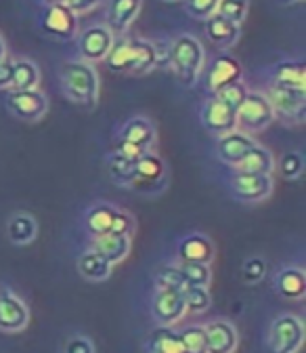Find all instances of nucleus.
I'll use <instances>...</instances> for the list:
<instances>
[{
    "instance_id": "nucleus-14",
    "label": "nucleus",
    "mask_w": 306,
    "mask_h": 353,
    "mask_svg": "<svg viewBox=\"0 0 306 353\" xmlns=\"http://www.w3.org/2000/svg\"><path fill=\"white\" fill-rule=\"evenodd\" d=\"M241 74H243V70L235 57H231L227 53L214 57L206 72V86H208L210 95H216L221 88L241 80Z\"/></svg>"
},
{
    "instance_id": "nucleus-38",
    "label": "nucleus",
    "mask_w": 306,
    "mask_h": 353,
    "mask_svg": "<svg viewBox=\"0 0 306 353\" xmlns=\"http://www.w3.org/2000/svg\"><path fill=\"white\" fill-rule=\"evenodd\" d=\"M267 270H269V265L265 261V256H260V254H254V256H248L241 265V278L245 284H258L265 280L267 276Z\"/></svg>"
},
{
    "instance_id": "nucleus-4",
    "label": "nucleus",
    "mask_w": 306,
    "mask_h": 353,
    "mask_svg": "<svg viewBox=\"0 0 306 353\" xmlns=\"http://www.w3.org/2000/svg\"><path fill=\"white\" fill-rule=\"evenodd\" d=\"M155 141H157V130L153 122L145 116H135L128 122H124L118 135L116 154H120L126 160L137 162L143 154L153 150Z\"/></svg>"
},
{
    "instance_id": "nucleus-5",
    "label": "nucleus",
    "mask_w": 306,
    "mask_h": 353,
    "mask_svg": "<svg viewBox=\"0 0 306 353\" xmlns=\"http://www.w3.org/2000/svg\"><path fill=\"white\" fill-rule=\"evenodd\" d=\"M304 345V322L294 314H283L271 322L267 353H298Z\"/></svg>"
},
{
    "instance_id": "nucleus-8",
    "label": "nucleus",
    "mask_w": 306,
    "mask_h": 353,
    "mask_svg": "<svg viewBox=\"0 0 306 353\" xmlns=\"http://www.w3.org/2000/svg\"><path fill=\"white\" fill-rule=\"evenodd\" d=\"M151 312L160 326H174L187 314L185 294L177 288H157L151 301Z\"/></svg>"
},
{
    "instance_id": "nucleus-18",
    "label": "nucleus",
    "mask_w": 306,
    "mask_h": 353,
    "mask_svg": "<svg viewBox=\"0 0 306 353\" xmlns=\"http://www.w3.org/2000/svg\"><path fill=\"white\" fill-rule=\"evenodd\" d=\"M143 0H109L105 26L113 36H124L141 13Z\"/></svg>"
},
{
    "instance_id": "nucleus-11",
    "label": "nucleus",
    "mask_w": 306,
    "mask_h": 353,
    "mask_svg": "<svg viewBox=\"0 0 306 353\" xmlns=\"http://www.w3.org/2000/svg\"><path fill=\"white\" fill-rule=\"evenodd\" d=\"M273 116L283 120L285 124H302L306 118V95L300 93H289V91H281V88H275L269 84V91L265 93Z\"/></svg>"
},
{
    "instance_id": "nucleus-10",
    "label": "nucleus",
    "mask_w": 306,
    "mask_h": 353,
    "mask_svg": "<svg viewBox=\"0 0 306 353\" xmlns=\"http://www.w3.org/2000/svg\"><path fill=\"white\" fill-rule=\"evenodd\" d=\"M275 190L273 176L267 174H248V172H235L231 179V192L233 198L245 204L267 200Z\"/></svg>"
},
{
    "instance_id": "nucleus-19",
    "label": "nucleus",
    "mask_w": 306,
    "mask_h": 353,
    "mask_svg": "<svg viewBox=\"0 0 306 353\" xmlns=\"http://www.w3.org/2000/svg\"><path fill=\"white\" fill-rule=\"evenodd\" d=\"M271 86L306 95V65L302 61H281L273 70Z\"/></svg>"
},
{
    "instance_id": "nucleus-48",
    "label": "nucleus",
    "mask_w": 306,
    "mask_h": 353,
    "mask_svg": "<svg viewBox=\"0 0 306 353\" xmlns=\"http://www.w3.org/2000/svg\"><path fill=\"white\" fill-rule=\"evenodd\" d=\"M166 3H174V0H166Z\"/></svg>"
},
{
    "instance_id": "nucleus-31",
    "label": "nucleus",
    "mask_w": 306,
    "mask_h": 353,
    "mask_svg": "<svg viewBox=\"0 0 306 353\" xmlns=\"http://www.w3.org/2000/svg\"><path fill=\"white\" fill-rule=\"evenodd\" d=\"M107 174L109 179L116 183V185H122V188H133L135 183V162L133 160H126L122 158L120 154H111L107 158Z\"/></svg>"
},
{
    "instance_id": "nucleus-24",
    "label": "nucleus",
    "mask_w": 306,
    "mask_h": 353,
    "mask_svg": "<svg viewBox=\"0 0 306 353\" xmlns=\"http://www.w3.org/2000/svg\"><path fill=\"white\" fill-rule=\"evenodd\" d=\"M111 270L113 265L93 248L78 256V274L89 282H105L111 276Z\"/></svg>"
},
{
    "instance_id": "nucleus-17",
    "label": "nucleus",
    "mask_w": 306,
    "mask_h": 353,
    "mask_svg": "<svg viewBox=\"0 0 306 353\" xmlns=\"http://www.w3.org/2000/svg\"><path fill=\"white\" fill-rule=\"evenodd\" d=\"M256 145H258V141L252 135H248V132L231 130V132H227V135L218 137V141H216V156L221 158L225 164L235 168Z\"/></svg>"
},
{
    "instance_id": "nucleus-45",
    "label": "nucleus",
    "mask_w": 306,
    "mask_h": 353,
    "mask_svg": "<svg viewBox=\"0 0 306 353\" xmlns=\"http://www.w3.org/2000/svg\"><path fill=\"white\" fill-rule=\"evenodd\" d=\"M5 57H7V44H5L3 36H0V61H3Z\"/></svg>"
},
{
    "instance_id": "nucleus-40",
    "label": "nucleus",
    "mask_w": 306,
    "mask_h": 353,
    "mask_svg": "<svg viewBox=\"0 0 306 353\" xmlns=\"http://www.w3.org/2000/svg\"><path fill=\"white\" fill-rule=\"evenodd\" d=\"M135 230H137V221H135V216L130 214V212H126V210L116 208V214H113V221H111V230H109V234L124 236V238H130V240H133Z\"/></svg>"
},
{
    "instance_id": "nucleus-30",
    "label": "nucleus",
    "mask_w": 306,
    "mask_h": 353,
    "mask_svg": "<svg viewBox=\"0 0 306 353\" xmlns=\"http://www.w3.org/2000/svg\"><path fill=\"white\" fill-rule=\"evenodd\" d=\"M113 214H116V206L105 204V202L95 204L93 208H89V212H86V230L91 232L93 238H99L103 234H109Z\"/></svg>"
},
{
    "instance_id": "nucleus-6",
    "label": "nucleus",
    "mask_w": 306,
    "mask_h": 353,
    "mask_svg": "<svg viewBox=\"0 0 306 353\" xmlns=\"http://www.w3.org/2000/svg\"><path fill=\"white\" fill-rule=\"evenodd\" d=\"M275 116L271 110V103L265 93L260 91H250L243 103L237 110V130L248 132V135H256L269 128L273 124Z\"/></svg>"
},
{
    "instance_id": "nucleus-33",
    "label": "nucleus",
    "mask_w": 306,
    "mask_h": 353,
    "mask_svg": "<svg viewBox=\"0 0 306 353\" xmlns=\"http://www.w3.org/2000/svg\"><path fill=\"white\" fill-rule=\"evenodd\" d=\"M248 9H250V0H218L214 15L223 17L235 26H241L248 17Z\"/></svg>"
},
{
    "instance_id": "nucleus-46",
    "label": "nucleus",
    "mask_w": 306,
    "mask_h": 353,
    "mask_svg": "<svg viewBox=\"0 0 306 353\" xmlns=\"http://www.w3.org/2000/svg\"><path fill=\"white\" fill-rule=\"evenodd\" d=\"M47 7H53V5H65V0H42Z\"/></svg>"
},
{
    "instance_id": "nucleus-3",
    "label": "nucleus",
    "mask_w": 306,
    "mask_h": 353,
    "mask_svg": "<svg viewBox=\"0 0 306 353\" xmlns=\"http://www.w3.org/2000/svg\"><path fill=\"white\" fill-rule=\"evenodd\" d=\"M168 68L174 72L179 82L193 86L199 80L204 68V47L191 34H181L170 42L168 49Z\"/></svg>"
},
{
    "instance_id": "nucleus-16",
    "label": "nucleus",
    "mask_w": 306,
    "mask_h": 353,
    "mask_svg": "<svg viewBox=\"0 0 306 353\" xmlns=\"http://www.w3.org/2000/svg\"><path fill=\"white\" fill-rule=\"evenodd\" d=\"M157 183L162 188L166 185V164L151 150L135 162V183H133V188L143 190V192H147V190L157 192Z\"/></svg>"
},
{
    "instance_id": "nucleus-36",
    "label": "nucleus",
    "mask_w": 306,
    "mask_h": 353,
    "mask_svg": "<svg viewBox=\"0 0 306 353\" xmlns=\"http://www.w3.org/2000/svg\"><path fill=\"white\" fill-rule=\"evenodd\" d=\"M248 93H250L248 84H245L243 80H237V82H233V84L221 88V91H218L214 97H216L218 101H221V103H225L227 108H231L233 112H237L239 105L243 103V99L248 97Z\"/></svg>"
},
{
    "instance_id": "nucleus-41",
    "label": "nucleus",
    "mask_w": 306,
    "mask_h": 353,
    "mask_svg": "<svg viewBox=\"0 0 306 353\" xmlns=\"http://www.w3.org/2000/svg\"><path fill=\"white\" fill-rule=\"evenodd\" d=\"M218 0H185V11L195 19H210L216 13Z\"/></svg>"
},
{
    "instance_id": "nucleus-12",
    "label": "nucleus",
    "mask_w": 306,
    "mask_h": 353,
    "mask_svg": "<svg viewBox=\"0 0 306 353\" xmlns=\"http://www.w3.org/2000/svg\"><path fill=\"white\" fill-rule=\"evenodd\" d=\"M30 322L28 305L9 288H0V330L21 332Z\"/></svg>"
},
{
    "instance_id": "nucleus-25",
    "label": "nucleus",
    "mask_w": 306,
    "mask_h": 353,
    "mask_svg": "<svg viewBox=\"0 0 306 353\" xmlns=\"http://www.w3.org/2000/svg\"><path fill=\"white\" fill-rule=\"evenodd\" d=\"M38 236L36 219L28 212H15L7 223V238L15 246H28Z\"/></svg>"
},
{
    "instance_id": "nucleus-21",
    "label": "nucleus",
    "mask_w": 306,
    "mask_h": 353,
    "mask_svg": "<svg viewBox=\"0 0 306 353\" xmlns=\"http://www.w3.org/2000/svg\"><path fill=\"white\" fill-rule=\"evenodd\" d=\"M179 263H204L210 265L214 259V244L204 234H189L179 242Z\"/></svg>"
},
{
    "instance_id": "nucleus-1",
    "label": "nucleus",
    "mask_w": 306,
    "mask_h": 353,
    "mask_svg": "<svg viewBox=\"0 0 306 353\" xmlns=\"http://www.w3.org/2000/svg\"><path fill=\"white\" fill-rule=\"evenodd\" d=\"M105 63L109 72L120 76H145L157 68L155 44L145 38H130L124 34L113 40Z\"/></svg>"
},
{
    "instance_id": "nucleus-15",
    "label": "nucleus",
    "mask_w": 306,
    "mask_h": 353,
    "mask_svg": "<svg viewBox=\"0 0 306 353\" xmlns=\"http://www.w3.org/2000/svg\"><path fill=\"white\" fill-rule=\"evenodd\" d=\"M40 26L49 36L57 40H72L78 34V19L65 5L45 7V13L40 17Z\"/></svg>"
},
{
    "instance_id": "nucleus-22",
    "label": "nucleus",
    "mask_w": 306,
    "mask_h": 353,
    "mask_svg": "<svg viewBox=\"0 0 306 353\" xmlns=\"http://www.w3.org/2000/svg\"><path fill=\"white\" fill-rule=\"evenodd\" d=\"M206 38L216 49L229 51L241 38V26H235L218 15H212L210 19H206Z\"/></svg>"
},
{
    "instance_id": "nucleus-29",
    "label": "nucleus",
    "mask_w": 306,
    "mask_h": 353,
    "mask_svg": "<svg viewBox=\"0 0 306 353\" xmlns=\"http://www.w3.org/2000/svg\"><path fill=\"white\" fill-rule=\"evenodd\" d=\"M40 84V70L30 59H15L13 61V76L9 91H34Z\"/></svg>"
},
{
    "instance_id": "nucleus-9",
    "label": "nucleus",
    "mask_w": 306,
    "mask_h": 353,
    "mask_svg": "<svg viewBox=\"0 0 306 353\" xmlns=\"http://www.w3.org/2000/svg\"><path fill=\"white\" fill-rule=\"evenodd\" d=\"M9 112L23 122H38L49 110L47 95L34 88V91H7Z\"/></svg>"
},
{
    "instance_id": "nucleus-34",
    "label": "nucleus",
    "mask_w": 306,
    "mask_h": 353,
    "mask_svg": "<svg viewBox=\"0 0 306 353\" xmlns=\"http://www.w3.org/2000/svg\"><path fill=\"white\" fill-rule=\"evenodd\" d=\"M183 353H208L206 328L204 326H187L179 332Z\"/></svg>"
},
{
    "instance_id": "nucleus-37",
    "label": "nucleus",
    "mask_w": 306,
    "mask_h": 353,
    "mask_svg": "<svg viewBox=\"0 0 306 353\" xmlns=\"http://www.w3.org/2000/svg\"><path fill=\"white\" fill-rule=\"evenodd\" d=\"M185 294V307H187V314H204L210 309V292L208 288H201V286H187L183 290Z\"/></svg>"
},
{
    "instance_id": "nucleus-44",
    "label": "nucleus",
    "mask_w": 306,
    "mask_h": 353,
    "mask_svg": "<svg viewBox=\"0 0 306 353\" xmlns=\"http://www.w3.org/2000/svg\"><path fill=\"white\" fill-rule=\"evenodd\" d=\"M11 76H13V59L5 57L0 61V91H9Z\"/></svg>"
},
{
    "instance_id": "nucleus-2",
    "label": "nucleus",
    "mask_w": 306,
    "mask_h": 353,
    "mask_svg": "<svg viewBox=\"0 0 306 353\" xmlns=\"http://www.w3.org/2000/svg\"><path fill=\"white\" fill-rule=\"evenodd\" d=\"M63 95L78 105L93 110L99 101V76L93 63L82 59L65 61L59 70Z\"/></svg>"
},
{
    "instance_id": "nucleus-7",
    "label": "nucleus",
    "mask_w": 306,
    "mask_h": 353,
    "mask_svg": "<svg viewBox=\"0 0 306 353\" xmlns=\"http://www.w3.org/2000/svg\"><path fill=\"white\" fill-rule=\"evenodd\" d=\"M78 36V53L80 59L86 63H99L105 61V57L111 51V44L116 40V36L107 30L105 23H95L89 26L86 30H82Z\"/></svg>"
},
{
    "instance_id": "nucleus-26",
    "label": "nucleus",
    "mask_w": 306,
    "mask_h": 353,
    "mask_svg": "<svg viewBox=\"0 0 306 353\" xmlns=\"http://www.w3.org/2000/svg\"><path fill=\"white\" fill-rule=\"evenodd\" d=\"M130 244H133V240H130V238L116 236V234H103V236L95 238L93 250L99 252L111 265H118V263L126 261V256L130 252Z\"/></svg>"
},
{
    "instance_id": "nucleus-23",
    "label": "nucleus",
    "mask_w": 306,
    "mask_h": 353,
    "mask_svg": "<svg viewBox=\"0 0 306 353\" xmlns=\"http://www.w3.org/2000/svg\"><path fill=\"white\" fill-rule=\"evenodd\" d=\"M275 288L277 292L287 299V301H300L306 294V274L300 268H283L277 278H275Z\"/></svg>"
},
{
    "instance_id": "nucleus-28",
    "label": "nucleus",
    "mask_w": 306,
    "mask_h": 353,
    "mask_svg": "<svg viewBox=\"0 0 306 353\" xmlns=\"http://www.w3.org/2000/svg\"><path fill=\"white\" fill-rule=\"evenodd\" d=\"M145 347L149 353H183L179 330H174L172 326H160L151 330Z\"/></svg>"
},
{
    "instance_id": "nucleus-42",
    "label": "nucleus",
    "mask_w": 306,
    "mask_h": 353,
    "mask_svg": "<svg viewBox=\"0 0 306 353\" xmlns=\"http://www.w3.org/2000/svg\"><path fill=\"white\" fill-rule=\"evenodd\" d=\"M65 353H95L93 341L86 336H72L65 343Z\"/></svg>"
},
{
    "instance_id": "nucleus-13",
    "label": "nucleus",
    "mask_w": 306,
    "mask_h": 353,
    "mask_svg": "<svg viewBox=\"0 0 306 353\" xmlns=\"http://www.w3.org/2000/svg\"><path fill=\"white\" fill-rule=\"evenodd\" d=\"M201 124L216 137H223L231 130H237V112L218 101L214 95L201 105Z\"/></svg>"
},
{
    "instance_id": "nucleus-43",
    "label": "nucleus",
    "mask_w": 306,
    "mask_h": 353,
    "mask_svg": "<svg viewBox=\"0 0 306 353\" xmlns=\"http://www.w3.org/2000/svg\"><path fill=\"white\" fill-rule=\"evenodd\" d=\"M103 0H65V7L74 13V15H80V13H89L93 9H97Z\"/></svg>"
},
{
    "instance_id": "nucleus-39",
    "label": "nucleus",
    "mask_w": 306,
    "mask_h": 353,
    "mask_svg": "<svg viewBox=\"0 0 306 353\" xmlns=\"http://www.w3.org/2000/svg\"><path fill=\"white\" fill-rule=\"evenodd\" d=\"M155 280H157V288H177V290H185L187 284L177 268V263H166L157 270L155 274Z\"/></svg>"
},
{
    "instance_id": "nucleus-35",
    "label": "nucleus",
    "mask_w": 306,
    "mask_h": 353,
    "mask_svg": "<svg viewBox=\"0 0 306 353\" xmlns=\"http://www.w3.org/2000/svg\"><path fill=\"white\" fill-rule=\"evenodd\" d=\"M275 170H279V174L287 181H294V179H300L304 174V158L300 152H285L279 162L275 164Z\"/></svg>"
},
{
    "instance_id": "nucleus-32",
    "label": "nucleus",
    "mask_w": 306,
    "mask_h": 353,
    "mask_svg": "<svg viewBox=\"0 0 306 353\" xmlns=\"http://www.w3.org/2000/svg\"><path fill=\"white\" fill-rule=\"evenodd\" d=\"M177 268H179V272H181L187 286H201V288L210 286V280H212L210 265H204V263H179L177 261Z\"/></svg>"
},
{
    "instance_id": "nucleus-47",
    "label": "nucleus",
    "mask_w": 306,
    "mask_h": 353,
    "mask_svg": "<svg viewBox=\"0 0 306 353\" xmlns=\"http://www.w3.org/2000/svg\"><path fill=\"white\" fill-rule=\"evenodd\" d=\"M285 3H300V0H285Z\"/></svg>"
},
{
    "instance_id": "nucleus-20",
    "label": "nucleus",
    "mask_w": 306,
    "mask_h": 353,
    "mask_svg": "<svg viewBox=\"0 0 306 353\" xmlns=\"http://www.w3.org/2000/svg\"><path fill=\"white\" fill-rule=\"evenodd\" d=\"M206 328L208 353H235L239 345L237 328L227 320H214Z\"/></svg>"
},
{
    "instance_id": "nucleus-27",
    "label": "nucleus",
    "mask_w": 306,
    "mask_h": 353,
    "mask_svg": "<svg viewBox=\"0 0 306 353\" xmlns=\"http://www.w3.org/2000/svg\"><path fill=\"white\" fill-rule=\"evenodd\" d=\"M275 156L262 145H256L237 166H235V172H248V174H267V176H273L275 172Z\"/></svg>"
}]
</instances>
